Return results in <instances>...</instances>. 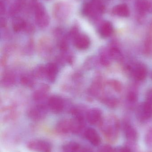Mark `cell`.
Here are the masks:
<instances>
[{
    "mask_svg": "<svg viewBox=\"0 0 152 152\" xmlns=\"http://www.w3.org/2000/svg\"><path fill=\"white\" fill-rule=\"evenodd\" d=\"M100 127L104 137L111 143L117 141L119 135L120 123L118 119L113 115L108 116L103 119Z\"/></svg>",
    "mask_w": 152,
    "mask_h": 152,
    "instance_id": "cell-1",
    "label": "cell"
},
{
    "mask_svg": "<svg viewBox=\"0 0 152 152\" xmlns=\"http://www.w3.org/2000/svg\"><path fill=\"white\" fill-rule=\"evenodd\" d=\"M28 149L35 152H52L51 144L45 140L35 139L31 140L27 145Z\"/></svg>",
    "mask_w": 152,
    "mask_h": 152,
    "instance_id": "cell-2",
    "label": "cell"
},
{
    "mask_svg": "<svg viewBox=\"0 0 152 152\" xmlns=\"http://www.w3.org/2000/svg\"><path fill=\"white\" fill-rule=\"evenodd\" d=\"M35 16L37 24L41 28L46 27L49 24V18L44 8L41 4H37L35 7Z\"/></svg>",
    "mask_w": 152,
    "mask_h": 152,
    "instance_id": "cell-3",
    "label": "cell"
},
{
    "mask_svg": "<svg viewBox=\"0 0 152 152\" xmlns=\"http://www.w3.org/2000/svg\"><path fill=\"white\" fill-rule=\"evenodd\" d=\"M137 118L142 121H145L152 118V104L145 101L137 107Z\"/></svg>",
    "mask_w": 152,
    "mask_h": 152,
    "instance_id": "cell-4",
    "label": "cell"
},
{
    "mask_svg": "<svg viewBox=\"0 0 152 152\" xmlns=\"http://www.w3.org/2000/svg\"><path fill=\"white\" fill-rule=\"evenodd\" d=\"M64 104L62 98L57 96H51L47 102V106L52 112L59 113L64 109Z\"/></svg>",
    "mask_w": 152,
    "mask_h": 152,
    "instance_id": "cell-5",
    "label": "cell"
},
{
    "mask_svg": "<svg viewBox=\"0 0 152 152\" xmlns=\"http://www.w3.org/2000/svg\"><path fill=\"white\" fill-rule=\"evenodd\" d=\"M47 109L48 106H45L44 104H38L30 109L28 114L29 117L34 120H40L45 117Z\"/></svg>",
    "mask_w": 152,
    "mask_h": 152,
    "instance_id": "cell-6",
    "label": "cell"
},
{
    "mask_svg": "<svg viewBox=\"0 0 152 152\" xmlns=\"http://www.w3.org/2000/svg\"><path fill=\"white\" fill-rule=\"evenodd\" d=\"M56 130L62 134L73 133L74 122L73 119H64L59 121L56 126Z\"/></svg>",
    "mask_w": 152,
    "mask_h": 152,
    "instance_id": "cell-7",
    "label": "cell"
},
{
    "mask_svg": "<svg viewBox=\"0 0 152 152\" xmlns=\"http://www.w3.org/2000/svg\"><path fill=\"white\" fill-rule=\"evenodd\" d=\"M102 113L101 110L93 108L87 112L86 118L88 123L91 125L100 124L102 120Z\"/></svg>",
    "mask_w": 152,
    "mask_h": 152,
    "instance_id": "cell-8",
    "label": "cell"
},
{
    "mask_svg": "<svg viewBox=\"0 0 152 152\" xmlns=\"http://www.w3.org/2000/svg\"><path fill=\"white\" fill-rule=\"evenodd\" d=\"M84 134L86 139L94 146H98L101 144V137L94 129H86L84 131Z\"/></svg>",
    "mask_w": 152,
    "mask_h": 152,
    "instance_id": "cell-9",
    "label": "cell"
},
{
    "mask_svg": "<svg viewBox=\"0 0 152 152\" xmlns=\"http://www.w3.org/2000/svg\"><path fill=\"white\" fill-rule=\"evenodd\" d=\"M74 43L78 50H84L89 48L90 40L89 37L84 34H77L74 37Z\"/></svg>",
    "mask_w": 152,
    "mask_h": 152,
    "instance_id": "cell-10",
    "label": "cell"
},
{
    "mask_svg": "<svg viewBox=\"0 0 152 152\" xmlns=\"http://www.w3.org/2000/svg\"><path fill=\"white\" fill-rule=\"evenodd\" d=\"M132 74L135 79L137 81H142L146 78L147 76V68L142 64H137L132 69Z\"/></svg>",
    "mask_w": 152,
    "mask_h": 152,
    "instance_id": "cell-11",
    "label": "cell"
},
{
    "mask_svg": "<svg viewBox=\"0 0 152 152\" xmlns=\"http://www.w3.org/2000/svg\"><path fill=\"white\" fill-rule=\"evenodd\" d=\"M135 6L137 12V20L142 23L143 21L146 12H148L146 0H137Z\"/></svg>",
    "mask_w": 152,
    "mask_h": 152,
    "instance_id": "cell-12",
    "label": "cell"
},
{
    "mask_svg": "<svg viewBox=\"0 0 152 152\" xmlns=\"http://www.w3.org/2000/svg\"><path fill=\"white\" fill-rule=\"evenodd\" d=\"M109 50L112 59L118 62H121L123 61V54L116 42H113L111 43Z\"/></svg>",
    "mask_w": 152,
    "mask_h": 152,
    "instance_id": "cell-13",
    "label": "cell"
},
{
    "mask_svg": "<svg viewBox=\"0 0 152 152\" xmlns=\"http://www.w3.org/2000/svg\"><path fill=\"white\" fill-rule=\"evenodd\" d=\"M124 133L127 139L130 142H134L137 140L138 135L136 130L131 125L126 122L123 126Z\"/></svg>",
    "mask_w": 152,
    "mask_h": 152,
    "instance_id": "cell-14",
    "label": "cell"
},
{
    "mask_svg": "<svg viewBox=\"0 0 152 152\" xmlns=\"http://www.w3.org/2000/svg\"><path fill=\"white\" fill-rule=\"evenodd\" d=\"M46 76L49 81L53 82L57 77L58 73V67L56 64L49 63L46 67Z\"/></svg>",
    "mask_w": 152,
    "mask_h": 152,
    "instance_id": "cell-15",
    "label": "cell"
},
{
    "mask_svg": "<svg viewBox=\"0 0 152 152\" xmlns=\"http://www.w3.org/2000/svg\"><path fill=\"white\" fill-rule=\"evenodd\" d=\"M113 27L112 24L109 21L104 22L99 28V34L101 37L107 38L109 37L113 33Z\"/></svg>",
    "mask_w": 152,
    "mask_h": 152,
    "instance_id": "cell-16",
    "label": "cell"
},
{
    "mask_svg": "<svg viewBox=\"0 0 152 152\" xmlns=\"http://www.w3.org/2000/svg\"><path fill=\"white\" fill-rule=\"evenodd\" d=\"M112 13L119 17L127 18L129 16L130 11L128 6L125 4H118L112 9Z\"/></svg>",
    "mask_w": 152,
    "mask_h": 152,
    "instance_id": "cell-17",
    "label": "cell"
},
{
    "mask_svg": "<svg viewBox=\"0 0 152 152\" xmlns=\"http://www.w3.org/2000/svg\"><path fill=\"white\" fill-rule=\"evenodd\" d=\"M62 149L63 152H80L82 148L76 142L71 141L64 144Z\"/></svg>",
    "mask_w": 152,
    "mask_h": 152,
    "instance_id": "cell-18",
    "label": "cell"
},
{
    "mask_svg": "<svg viewBox=\"0 0 152 152\" xmlns=\"http://www.w3.org/2000/svg\"><path fill=\"white\" fill-rule=\"evenodd\" d=\"M109 49H103L101 51L100 61L101 64L104 66H108L110 65L112 60Z\"/></svg>",
    "mask_w": 152,
    "mask_h": 152,
    "instance_id": "cell-19",
    "label": "cell"
},
{
    "mask_svg": "<svg viewBox=\"0 0 152 152\" xmlns=\"http://www.w3.org/2000/svg\"><path fill=\"white\" fill-rule=\"evenodd\" d=\"M26 23L25 20L20 18H16L13 20L12 22V27L15 32H18L26 28Z\"/></svg>",
    "mask_w": 152,
    "mask_h": 152,
    "instance_id": "cell-20",
    "label": "cell"
},
{
    "mask_svg": "<svg viewBox=\"0 0 152 152\" xmlns=\"http://www.w3.org/2000/svg\"><path fill=\"white\" fill-rule=\"evenodd\" d=\"M102 101L105 105L111 109L116 108L118 105V100L115 97L103 96L102 98Z\"/></svg>",
    "mask_w": 152,
    "mask_h": 152,
    "instance_id": "cell-21",
    "label": "cell"
},
{
    "mask_svg": "<svg viewBox=\"0 0 152 152\" xmlns=\"http://www.w3.org/2000/svg\"><path fill=\"white\" fill-rule=\"evenodd\" d=\"M108 84L116 92L120 93L122 90V84L118 80H111L108 81Z\"/></svg>",
    "mask_w": 152,
    "mask_h": 152,
    "instance_id": "cell-22",
    "label": "cell"
},
{
    "mask_svg": "<svg viewBox=\"0 0 152 152\" xmlns=\"http://www.w3.org/2000/svg\"><path fill=\"white\" fill-rule=\"evenodd\" d=\"M152 51V37L149 36L145 42L144 52L146 55L151 54Z\"/></svg>",
    "mask_w": 152,
    "mask_h": 152,
    "instance_id": "cell-23",
    "label": "cell"
},
{
    "mask_svg": "<svg viewBox=\"0 0 152 152\" xmlns=\"http://www.w3.org/2000/svg\"><path fill=\"white\" fill-rule=\"evenodd\" d=\"M138 99L137 93L135 91L131 90L127 95V100L130 103L134 104Z\"/></svg>",
    "mask_w": 152,
    "mask_h": 152,
    "instance_id": "cell-24",
    "label": "cell"
},
{
    "mask_svg": "<svg viewBox=\"0 0 152 152\" xmlns=\"http://www.w3.org/2000/svg\"><path fill=\"white\" fill-rule=\"evenodd\" d=\"M145 141L147 145L152 147V126L147 131L145 135Z\"/></svg>",
    "mask_w": 152,
    "mask_h": 152,
    "instance_id": "cell-25",
    "label": "cell"
},
{
    "mask_svg": "<svg viewBox=\"0 0 152 152\" xmlns=\"http://www.w3.org/2000/svg\"><path fill=\"white\" fill-rule=\"evenodd\" d=\"M14 77L11 74H7L3 77V84L7 85V86H10L14 83Z\"/></svg>",
    "mask_w": 152,
    "mask_h": 152,
    "instance_id": "cell-26",
    "label": "cell"
},
{
    "mask_svg": "<svg viewBox=\"0 0 152 152\" xmlns=\"http://www.w3.org/2000/svg\"><path fill=\"white\" fill-rule=\"evenodd\" d=\"M98 152H114V151L110 145H106L102 146Z\"/></svg>",
    "mask_w": 152,
    "mask_h": 152,
    "instance_id": "cell-27",
    "label": "cell"
},
{
    "mask_svg": "<svg viewBox=\"0 0 152 152\" xmlns=\"http://www.w3.org/2000/svg\"><path fill=\"white\" fill-rule=\"evenodd\" d=\"M146 102L152 104V88L148 90L146 94Z\"/></svg>",
    "mask_w": 152,
    "mask_h": 152,
    "instance_id": "cell-28",
    "label": "cell"
},
{
    "mask_svg": "<svg viewBox=\"0 0 152 152\" xmlns=\"http://www.w3.org/2000/svg\"><path fill=\"white\" fill-rule=\"evenodd\" d=\"M147 4V11L149 13H152V0H146Z\"/></svg>",
    "mask_w": 152,
    "mask_h": 152,
    "instance_id": "cell-29",
    "label": "cell"
},
{
    "mask_svg": "<svg viewBox=\"0 0 152 152\" xmlns=\"http://www.w3.org/2000/svg\"><path fill=\"white\" fill-rule=\"evenodd\" d=\"M117 152H132V150L128 147H121L117 151Z\"/></svg>",
    "mask_w": 152,
    "mask_h": 152,
    "instance_id": "cell-30",
    "label": "cell"
},
{
    "mask_svg": "<svg viewBox=\"0 0 152 152\" xmlns=\"http://www.w3.org/2000/svg\"><path fill=\"white\" fill-rule=\"evenodd\" d=\"M5 6H4V4L1 1L0 3V13L1 15L4 14V13L5 12Z\"/></svg>",
    "mask_w": 152,
    "mask_h": 152,
    "instance_id": "cell-31",
    "label": "cell"
},
{
    "mask_svg": "<svg viewBox=\"0 0 152 152\" xmlns=\"http://www.w3.org/2000/svg\"><path fill=\"white\" fill-rule=\"evenodd\" d=\"M1 21H0V24H1V27H4L5 26V25H6V20L4 19V18H1Z\"/></svg>",
    "mask_w": 152,
    "mask_h": 152,
    "instance_id": "cell-32",
    "label": "cell"
},
{
    "mask_svg": "<svg viewBox=\"0 0 152 152\" xmlns=\"http://www.w3.org/2000/svg\"><path fill=\"white\" fill-rule=\"evenodd\" d=\"M80 152H91V151H89L88 149H81Z\"/></svg>",
    "mask_w": 152,
    "mask_h": 152,
    "instance_id": "cell-33",
    "label": "cell"
},
{
    "mask_svg": "<svg viewBox=\"0 0 152 152\" xmlns=\"http://www.w3.org/2000/svg\"><path fill=\"white\" fill-rule=\"evenodd\" d=\"M151 30L152 31V23H151Z\"/></svg>",
    "mask_w": 152,
    "mask_h": 152,
    "instance_id": "cell-34",
    "label": "cell"
},
{
    "mask_svg": "<svg viewBox=\"0 0 152 152\" xmlns=\"http://www.w3.org/2000/svg\"></svg>",
    "mask_w": 152,
    "mask_h": 152,
    "instance_id": "cell-35",
    "label": "cell"
}]
</instances>
